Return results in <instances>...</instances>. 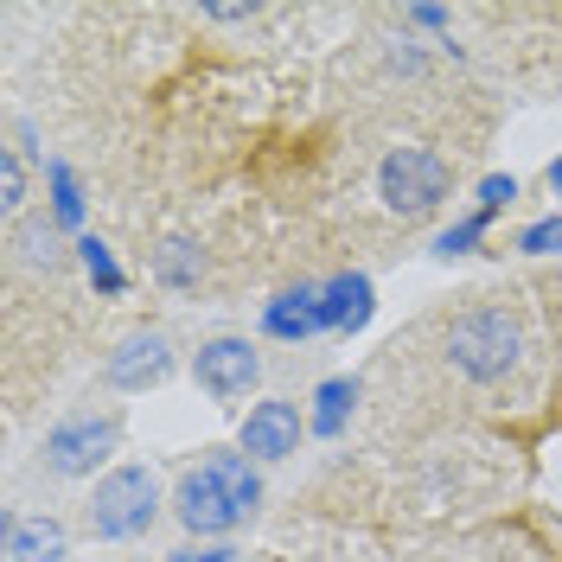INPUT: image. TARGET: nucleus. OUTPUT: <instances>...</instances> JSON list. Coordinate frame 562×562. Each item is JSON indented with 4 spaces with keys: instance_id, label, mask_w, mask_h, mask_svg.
Here are the masks:
<instances>
[{
    "instance_id": "obj_26",
    "label": "nucleus",
    "mask_w": 562,
    "mask_h": 562,
    "mask_svg": "<svg viewBox=\"0 0 562 562\" xmlns=\"http://www.w3.org/2000/svg\"><path fill=\"white\" fill-rule=\"evenodd\" d=\"M173 562H186V557H173Z\"/></svg>"
},
{
    "instance_id": "obj_1",
    "label": "nucleus",
    "mask_w": 562,
    "mask_h": 562,
    "mask_svg": "<svg viewBox=\"0 0 562 562\" xmlns=\"http://www.w3.org/2000/svg\"><path fill=\"white\" fill-rule=\"evenodd\" d=\"M448 358H454L473 384H498L525 358V319L512 314V307H498V301L467 307V314L448 319Z\"/></svg>"
},
{
    "instance_id": "obj_25",
    "label": "nucleus",
    "mask_w": 562,
    "mask_h": 562,
    "mask_svg": "<svg viewBox=\"0 0 562 562\" xmlns=\"http://www.w3.org/2000/svg\"><path fill=\"white\" fill-rule=\"evenodd\" d=\"M550 307H557V326H562V281L550 288Z\"/></svg>"
},
{
    "instance_id": "obj_24",
    "label": "nucleus",
    "mask_w": 562,
    "mask_h": 562,
    "mask_svg": "<svg viewBox=\"0 0 562 562\" xmlns=\"http://www.w3.org/2000/svg\"><path fill=\"white\" fill-rule=\"evenodd\" d=\"M543 179H550V192H557V199H562V154H557V160H550V173H543Z\"/></svg>"
},
{
    "instance_id": "obj_23",
    "label": "nucleus",
    "mask_w": 562,
    "mask_h": 562,
    "mask_svg": "<svg viewBox=\"0 0 562 562\" xmlns=\"http://www.w3.org/2000/svg\"><path fill=\"white\" fill-rule=\"evenodd\" d=\"M186 562H237V550H231V543H217V550H199V557H186Z\"/></svg>"
},
{
    "instance_id": "obj_3",
    "label": "nucleus",
    "mask_w": 562,
    "mask_h": 562,
    "mask_svg": "<svg viewBox=\"0 0 562 562\" xmlns=\"http://www.w3.org/2000/svg\"><path fill=\"white\" fill-rule=\"evenodd\" d=\"M378 192H384L390 211L428 217V211L454 192V167L435 147H396V154H384V167H378Z\"/></svg>"
},
{
    "instance_id": "obj_6",
    "label": "nucleus",
    "mask_w": 562,
    "mask_h": 562,
    "mask_svg": "<svg viewBox=\"0 0 562 562\" xmlns=\"http://www.w3.org/2000/svg\"><path fill=\"white\" fill-rule=\"evenodd\" d=\"M173 518L192 537H231V530L244 525V512H237V498H231V486L211 473L205 460L179 480V492H173Z\"/></svg>"
},
{
    "instance_id": "obj_11",
    "label": "nucleus",
    "mask_w": 562,
    "mask_h": 562,
    "mask_svg": "<svg viewBox=\"0 0 562 562\" xmlns=\"http://www.w3.org/2000/svg\"><path fill=\"white\" fill-rule=\"evenodd\" d=\"M70 537L58 518H13L7 525V562H65Z\"/></svg>"
},
{
    "instance_id": "obj_19",
    "label": "nucleus",
    "mask_w": 562,
    "mask_h": 562,
    "mask_svg": "<svg viewBox=\"0 0 562 562\" xmlns=\"http://www.w3.org/2000/svg\"><path fill=\"white\" fill-rule=\"evenodd\" d=\"M518 249H525V256H562V217L557 211L537 217V224H525V231H518Z\"/></svg>"
},
{
    "instance_id": "obj_17",
    "label": "nucleus",
    "mask_w": 562,
    "mask_h": 562,
    "mask_svg": "<svg viewBox=\"0 0 562 562\" xmlns=\"http://www.w3.org/2000/svg\"><path fill=\"white\" fill-rule=\"evenodd\" d=\"M486 231H492L486 211H467V217H454V224L435 237V256H441V262H454V256H473V249L486 244Z\"/></svg>"
},
{
    "instance_id": "obj_22",
    "label": "nucleus",
    "mask_w": 562,
    "mask_h": 562,
    "mask_svg": "<svg viewBox=\"0 0 562 562\" xmlns=\"http://www.w3.org/2000/svg\"><path fill=\"white\" fill-rule=\"evenodd\" d=\"M262 7H205V20H224V26H249Z\"/></svg>"
},
{
    "instance_id": "obj_5",
    "label": "nucleus",
    "mask_w": 562,
    "mask_h": 562,
    "mask_svg": "<svg viewBox=\"0 0 562 562\" xmlns=\"http://www.w3.org/2000/svg\"><path fill=\"white\" fill-rule=\"evenodd\" d=\"M115 441H122V422H115V416L58 422V428L45 435V467H52V473H65V480H83V473H97V467L115 454Z\"/></svg>"
},
{
    "instance_id": "obj_8",
    "label": "nucleus",
    "mask_w": 562,
    "mask_h": 562,
    "mask_svg": "<svg viewBox=\"0 0 562 562\" xmlns=\"http://www.w3.org/2000/svg\"><path fill=\"white\" fill-rule=\"evenodd\" d=\"M262 333H269V339H281V346H307V339H319V333H333L326 301H319V281L281 288L276 301L262 307Z\"/></svg>"
},
{
    "instance_id": "obj_10",
    "label": "nucleus",
    "mask_w": 562,
    "mask_h": 562,
    "mask_svg": "<svg viewBox=\"0 0 562 562\" xmlns=\"http://www.w3.org/2000/svg\"><path fill=\"white\" fill-rule=\"evenodd\" d=\"M319 301H326L333 333H364V326H371V314H378V288H371V276H358V269L319 281Z\"/></svg>"
},
{
    "instance_id": "obj_9",
    "label": "nucleus",
    "mask_w": 562,
    "mask_h": 562,
    "mask_svg": "<svg viewBox=\"0 0 562 562\" xmlns=\"http://www.w3.org/2000/svg\"><path fill=\"white\" fill-rule=\"evenodd\" d=\"M167 371H173V346L160 333H128L109 358V384L115 390H154Z\"/></svg>"
},
{
    "instance_id": "obj_2",
    "label": "nucleus",
    "mask_w": 562,
    "mask_h": 562,
    "mask_svg": "<svg viewBox=\"0 0 562 562\" xmlns=\"http://www.w3.org/2000/svg\"><path fill=\"white\" fill-rule=\"evenodd\" d=\"M154 512H160V486H154L147 467H109L103 480H97V492H90V530L103 543L140 537V530L154 525Z\"/></svg>"
},
{
    "instance_id": "obj_18",
    "label": "nucleus",
    "mask_w": 562,
    "mask_h": 562,
    "mask_svg": "<svg viewBox=\"0 0 562 562\" xmlns=\"http://www.w3.org/2000/svg\"><path fill=\"white\" fill-rule=\"evenodd\" d=\"M0 211H7V217L26 211V160H20V147L0 154Z\"/></svg>"
},
{
    "instance_id": "obj_15",
    "label": "nucleus",
    "mask_w": 562,
    "mask_h": 562,
    "mask_svg": "<svg viewBox=\"0 0 562 562\" xmlns=\"http://www.w3.org/2000/svg\"><path fill=\"white\" fill-rule=\"evenodd\" d=\"M45 192H52V224L83 231V186L70 173V160H45Z\"/></svg>"
},
{
    "instance_id": "obj_21",
    "label": "nucleus",
    "mask_w": 562,
    "mask_h": 562,
    "mask_svg": "<svg viewBox=\"0 0 562 562\" xmlns=\"http://www.w3.org/2000/svg\"><path fill=\"white\" fill-rule=\"evenodd\" d=\"M403 20H409V26H422V33H448V7H409Z\"/></svg>"
},
{
    "instance_id": "obj_7",
    "label": "nucleus",
    "mask_w": 562,
    "mask_h": 562,
    "mask_svg": "<svg viewBox=\"0 0 562 562\" xmlns=\"http://www.w3.org/2000/svg\"><path fill=\"white\" fill-rule=\"evenodd\" d=\"M301 409L288 403V396H269V403H256L244 416V428H237V448H244L249 460H288L294 448H301Z\"/></svg>"
},
{
    "instance_id": "obj_20",
    "label": "nucleus",
    "mask_w": 562,
    "mask_h": 562,
    "mask_svg": "<svg viewBox=\"0 0 562 562\" xmlns=\"http://www.w3.org/2000/svg\"><path fill=\"white\" fill-rule=\"evenodd\" d=\"M512 199H518V179H512V173H486V179H480V211H486V217H498Z\"/></svg>"
},
{
    "instance_id": "obj_13",
    "label": "nucleus",
    "mask_w": 562,
    "mask_h": 562,
    "mask_svg": "<svg viewBox=\"0 0 562 562\" xmlns=\"http://www.w3.org/2000/svg\"><path fill=\"white\" fill-rule=\"evenodd\" d=\"M199 276H205V256H199V244L173 237V244L154 249V281H160V288H173V294H192V288H199Z\"/></svg>"
},
{
    "instance_id": "obj_16",
    "label": "nucleus",
    "mask_w": 562,
    "mask_h": 562,
    "mask_svg": "<svg viewBox=\"0 0 562 562\" xmlns=\"http://www.w3.org/2000/svg\"><path fill=\"white\" fill-rule=\"evenodd\" d=\"M77 262H83V276H90V288H97L103 301L128 294V276H122V262H115V249H109L103 237H77Z\"/></svg>"
},
{
    "instance_id": "obj_4",
    "label": "nucleus",
    "mask_w": 562,
    "mask_h": 562,
    "mask_svg": "<svg viewBox=\"0 0 562 562\" xmlns=\"http://www.w3.org/2000/svg\"><path fill=\"white\" fill-rule=\"evenodd\" d=\"M192 378H199L205 396L237 403V396H249L256 378H262V351L249 346V339H237V333H217V339H205V346L192 351Z\"/></svg>"
},
{
    "instance_id": "obj_14",
    "label": "nucleus",
    "mask_w": 562,
    "mask_h": 562,
    "mask_svg": "<svg viewBox=\"0 0 562 562\" xmlns=\"http://www.w3.org/2000/svg\"><path fill=\"white\" fill-rule=\"evenodd\" d=\"M205 467L211 473H217V480H224V486H231V498H237V512H256V505H262V473H256V467H249V454H231V448H211L205 454Z\"/></svg>"
},
{
    "instance_id": "obj_12",
    "label": "nucleus",
    "mask_w": 562,
    "mask_h": 562,
    "mask_svg": "<svg viewBox=\"0 0 562 562\" xmlns=\"http://www.w3.org/2000/svg\"><path fill=\"white\" fill-rule=\"evenodd\" d=\"M351 403H358V378H326L314 384V416H307V435L319 441H339L351 422Z\"/></svg>"
}]
</instances>
